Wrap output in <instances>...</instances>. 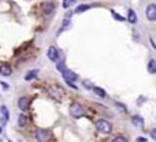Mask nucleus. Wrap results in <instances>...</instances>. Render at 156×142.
<instances>
[{
  "mask_svg": "<svg viewBox=\"0 0 156 142\" xmlns=\"http://www.w3.org/2000/svg\"><path fill=\"white\" fill-rule=\"evenodd\" d=\"M68 112H70V115H71L73 118L78 119V118L85 116V113H86V109H85L84 105H81L79 103H73L71 105H70V109H68Z\"/></svg>",
  "mask_w": 156,
  "mask_h": 142,
  "instance_id": "nucleus-1",
  "label": "nucleus"
},
{
  "mask_svg": "<svg viewBox=\"0 0 156 142\" xmlns=\"http://www.w3.org/2000/svg\"><path fill=\"white\" fill-rule=\"evenodd\" d=\"M48 93L58 101H60L63 97H65V90H63L60 86H58V85H51V86H48Z\"/></svg>",
  "mask_w": 156,
  "mask_h": 142,
  "instance_id": "nucleus-2",
  "label": "nucleus"
},
{
  "mask_svg": "<svg viewBox=\"0 0 156 142\" xmlns=\"http://www.w3.org/2000/svg\"><path fill=\"white\" fill-rule=\"evenodd\" d=\"M51 138H52V134L49 130H45V129H39L36 131V139L37 142H51Z\"/></svg>",
  "mask_w": 156,
  "mask_h": 142,
  "instance_id": "nucleus-3",
  "label": "nucleus"
},
{
  "mask_svg": "<svg viewBox=\"0 0 156 142\" xmlns=\"http://www.w3.org/2000/svg\"><path fill=\"white\" fill-rule=\"evenodd\" d=\"M96 129H97L100 132H103V134H110V132L112 131L111 123L107 122V120H104V119H100V120L96 122Z\"/></svg>",
  "mask_w": 156,
  "mask_h": 142,
  "instance_id": "nucleus-4",
  "label": "nucleus"
},
{
  "mask_svg": "<svg viewBox=\"0 0 156 142\" xmlns=\"http://www.w3.org/2000/svg\"><path fill=\"white\" fill-rule=\"evenodd\" d=\"M146 18H148V21H151V22H155L156 21V4H149V6L146 7Z\"/></svg>",
  "mask_w": 156,
  "mask_h": 142,
  "instance_id": "nucleus-5",
  "label": "nucleus"
},
{
  "mask_svg": "<svg viewBox=\"0 0 156 142\" xmlns=\"http://www.w3.org/2000/svg\"><path fill=\"white\" fill-rule=\"evenodd\" d=\"M47 56H48V59L49 60H52V61H58L59 60V58H60V53H59V51L55 48V47H49L48 48V52H47Z\"/></svg>",
  "mask_w": 156,
  "mask_h": 142,
  "instance_id": "nucleus-6",
  "label": "nucleus"
},
{
  "mask_svg": "<svg viewBox=\"0 0 156 142\" xmlns=\"http://www.w3.org/2000/svg\"><path fill=\"white\" fill-rule=\"evenodd\" d=\"M62 75H63V79H65V81L74 82V81H77V79H78V75L75 74V72H73L71 70H67V68H66V70L62 72Z\"/></svg>",
  "mask_w": 156,
  "mask_h": 142,
  "instance_id": "nucleus-7",
  "label": "nucleus"
},
{
  "mask_svg": "<svg viewBox=\"0 0 156 142\" xmlns=\"http://www.w3.org/2000/svg\"><path fill=\"white\" fill-rule=\"evenodd\" d=\"M29 104H30V100L27 97H21L19 100H18V108H19L22 112H25V111H27V108H29Z\"/></svg>",
  "mask_w": 156,
  "mask_h": 142,
  "instance_id": "nucleus-8",
  "label": "nucleus"
},
{
  "mask_svg": "<svg viewBox=\"0 0 156 142\" xmlns=\"http://www.w3.org/2000/svg\"><path fill=\"white\" fill-rule=\"evenodd\" d=\"M11 72H13V70H11V67L8 64H1L0 66V75L8 77V75H11Z\"/></svg>",
  "mask_w": 156,
  "mask_h": 142,
  "instance_id": "nucleus-9",
  "label": "nucleus"
},
{
  "mask_svg": "<svg viewBox=\"0 0 156 142\" xmlns=\"http://www.w3.org/2000/svg\"><path fill=\"white\" fill-rule=\"evenodd\" d=\"M131 123H133L136 127H138V129H143L144 127V118L143 116H133L131 118Z\"/></svg>",
  "mask_w": 156,
  "mask_h": 142,
  "instance_id": "nucleus-10",
  "label": "nucleus"
},
{
  "mask_svg": "<svg viewBox=\"0 0 156 142\" xmlns=\"http://www.w3.org/2000/svg\"><path fill=\"white\" fill-rule=\"evenodd\" d=\"M42 8H44V13L45 14H51L55 10V4L52 3V1H47V3L42 6Z\"/></svg>",
  "mask_w": 156,
  "mask_h": 142,
  "instance_id": "nucleus-11",
  "label": "nucleus"
},
{
  "mask_svg": "<svg viewBox=\"0 0 156 142\" xmlns=\"http://www.w3.org/2000/svg\"><path fill=\"white\" fill-rule=\"evenodd\" d=\"M148 72H149V74H155L156 72V60L155 59H151L149 63H148Z\"/></svg>",
  "mask_w": 156,
  "mask_h": 142,
  "instance_id": "nucleus-12",
  "label": "nucleus"
},
{
  "mask_svg": "<svg viewBox=\"0 0 156 142\" xmlns=\"http://www.w3.org/2000/svg\"><path fill=\"white\" fill-rule=\"evenodd\" d=\"M127 21L130 23H137V14L133 10H129V13H127Z\"/></svg>",
  "mask_w": 156,
  "mask_h": 142,
  "instance_id": "nucleus-13",
  "label": "nucleus"
},
{
  "mask_svg": "<svg viewBox=\"0 0 156 142\" xmlns=\"http://www.w3.org/2000/svg\"><path fill=\"white\" fill-rule=\"evenodd\" d=\"M26 123H27V116H26L25 113L22 112L19 116H18V126H19V127H23Z\"/></svg>",
  "mask_w": 156,
  "mask_h": 142,
  "instance_id": "nucleus-14",
  "label": "nucleus"
},
{
  "mask_svg": "<svg viewBox=\"0 0 156 142\" xmlns=\"http://www.w3.org/2000/svg\"><path fill=\"white\" fill-rule=\"evenodd\" d=\"M37 72H39L37 70H30L29 72L25 75V81H32V79H34V78L37 77Z\"/></svg>",
  "mask_w": 156,
  "mask_h": 142,
  "instance_id": "nucleus-15",
  "label": "nucleus"
},
{
  "mask_svg": "<svg viewBox=\"0 0 156 142\" xmlns=\"http://www.w3.org/2000/svg\"><path fill=\"white\" fill-rule=\"evenodd\" d=\"M93 92H94V94H96V96L101 97V98H104V97L107 96L105 90H104V89H101V87H93Z\"/></svg>",
  "mask_w": 156,
  "mask_h": 142,
  "instance_id": "nucleus-16",
  "label": "nucleus"
},
{
  "mask_svg": "<svg viewBox=\"0 0 156 142\" xmlns=\"http://www.w3.org/2000/svg\"><path fill=\"white\" fill-rule=\"evenodd\" d=\"M92 6H89V4H81V6H78L77 8H75V14H81V13H84V11H86V10H89Z\"/></svg>",
  "mask_w": 156,
  "mask_h": 142,
  "instance_id": "nucleus-17",
  "label": "nucleus"
},
{
  "mask_svg": "<svg viewBox=\"0 0 156 142\" xmlns=\"http://www.w3.org/2000/svg\"><path fill=\"white\" fill-rule=\"evenodd\" d=\"M0 111H1V113H3V116L6 120L10 119V112H8V109H7L6 105H1V108H0Z\"/></svg>",
  "mask_w": 156,
  "mask_h": 142,
  "instance_id": "nucleus-18",
  "label": "nucleus"
},
{
  "mask_svg": "<svg viewBox=\"0 0 156 142\" xmlns=\"http://www.w3.org/2000/svg\"><path fill=\"white\" fill-rule=\"evenodd\" d=\"M73 4H75V0H63V8H68Z\"/></svg>",
  "mask_w": 156,
  "mask_h": 142,
  "instance_id": "nucleus-19",
  "label": "nucleus"
},
{
  "mask_svg": "<svg viewBox=\"0 0 156 142\" xmlns=\"http://www.w3.org/2000/svg\"><path fill=\"white\" fill-rule=\"evenodd\" d=\"M111 14H112V15L115 16V19H117V21H119V22H123V21H125V18H123V16H122V15H119V14H117L114 10L111 11Z\"/></svg>",
  "mask_w": 156,
  "mask_h": 142,
  "instance_id": "nucleus-20",
  "label": "nucleus"
},
{
  "mask_svg": "<svg viewBox=\"0 0 156 142\" xmlns=\"http://www.w3.org/2000/svg\"><path fill=\"white\" fill-rule=\"evenodd\" d=\"M112 142H127V139L125 137H117V138L112 139Z\"/></svg>",
  "mask_w": 156,
  "mask_h": 142,
  "instance_id": "nucleus-21",
  "label": "nucleus"
},
{
  "mask_svg": "<svg viewBox=\"0 0 156 142\" xmlns=\"http://www.w3.org/2000/svg\"><path fill=\"white\" fill-rule=\"evenodd\" d=\"M84 86L86 87V89H92V90H93V87H94L93 85H92L89 81H86V79H85V81H84Z\"/></svg>",
  "mask_w": 156,
  "mask_h": 142,
  "instance_id": "nucleus-22",
  "label": "nucleus"
},
{
  "mask_svg": "<svg viewBox=\"0 0 156 142\" xmlns=\"http://www.w3.org/2000/svg\"><path fill=\"white\" fill-rule=\"evenodd\" d=\"M56 67L59 68V71H60V72H63V71L66 70V68H65V63H63V61H59V63H58V66H56Z\"/></svg>",
  "mask_w": 156,
  "mask_h": 142,
  "instance_id": "nucleus-23",
  "label": "nucleus"
},
{
  "mask_svg": "<svg viewBox=\"0 0 156 142\" xmlns=\"http://www.w3.org/2000/svg\"><path fill=\"white\" fill-rule=\"evenodd\" d=\"M151 137H152V138L155 139V141H156V129H155V130H152V131H151Z\"/></svg>",
  "mask_w": 156,
  "mask_h": 142,
  "instance_id": "nucleus-24",
  "label": "nucleus"
},
{
  "mask_svg": "<svg viewBox=\"0 0 156 142\" xmlns=\"http://www.w3.org/2000/svg\"><path fill=\"white\" fill-rule=\"evenodd\" d=\"M145 141H146V139L144 138V137H140V138L137 139V142H145Z\"/></svg>",
  "mask_w": 156,
  "mask_h": 142,
  "instance_id": "nucleus-25",
  "label": "nucleus"
},
{
  "mask_svg": "<svg viewBox=\"0 0 156 142\" xmlns=\"http://www.w3.org/2000/svg\"><path fill=\"white\" fill-rule=\"evenodd\" d=\"M1 85H3V86H4V89H8V85H7L6 82H1Z\"/></svg>",
  "mask_w": 156,
  "mask_h": 142,
  "instance_id": "nucleus-26",
  "label": "nucleus"
},
{
  "mask_svg": "<svg viewBox=\"0 0 156 142\" xmlns=\"http://www.w3.org/2000/svg\"><path fill=\"white\" fill-rule=\"evenodd\" d=\"M0 132H1V127H0Z\"/></svg>",
  "mask_w": 156,
  "mask_h": 142,
  "instance_id": "nucleus-27",
  "label": "nucleus"
},
{
  "mask_svg": "<svg viewBox=\"0 0 156 142\" xmlns=\"http://www.w3.org/2000/svg\"><path fill=\"white\" fill-rule=\"evenodd\" d=\"M10 142H13V141H10Z\"/></svg>",
  "mask_w": 156,
  "mask_h": 142,
  "instance_id": "nucleus-28",
  "label": "nucleus"
}]
</instances>
